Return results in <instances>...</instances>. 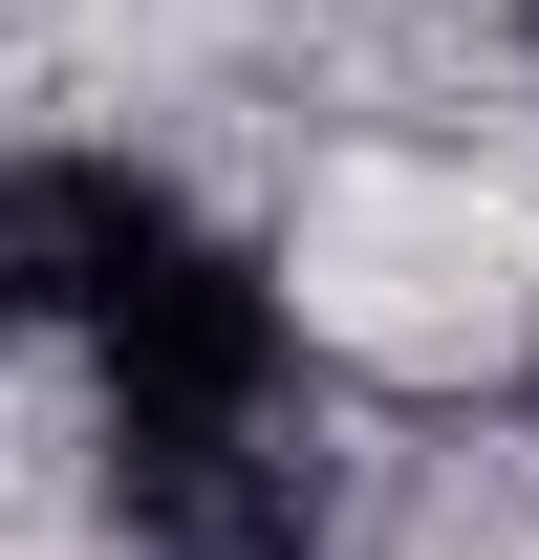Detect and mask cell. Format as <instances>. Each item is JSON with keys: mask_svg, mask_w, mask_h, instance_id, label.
<instances>
[{"mask_svg": "<svg viewBox=\"0 0 539 560\" xmlns=\"http://www.w3.org/2000/svg\"><path fill=\"white\" fill-rule=\"evenodd\" d=\"M173 237H195V215H173V173H130V151H22V173H0V302H44V324H108Z\"/></svg>", "mask_w": 539, "mask_h": 560, "instance_id": "2", "label": "cell"}, {"mask_svg": "<svg viewBox=\"0 0 539 560\" xmlns=\"http://www.w3.org/2000/svg\"><path fill=\"white\" fill-rule=\"evenodd\" d=\"M108 495H130L151 560H302L324 539V453L302 431H108Z\"/></svg>", "mask_w": 539, "mask_h": 560, "instance_id": "3", "label": "cell"}, {"mask_svg": "<svg viewBox=\"0 0 539 560\" xmlns=\"http://www.w3.org/2000/svg\"><path fill=\"white\" fill-rule=\"evenodd\" d=\"M87 366H108V431H302V324L216 215L87 324Z\"/></svg>", "mask_w": 539, "mask_h": 560, "instance_id": "1", "label": "cell"}]
</instances>
